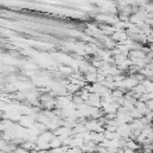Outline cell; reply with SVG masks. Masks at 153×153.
I'll return each mask as SVG.
<instances>
[{
	"label": "cell",
	"mask_w": 153,
	"mask_h": 153,
	"mask_svg": "<svg viewBox=\"0 0 153 153\" xmlns=\"http://www.w3.org/2000/svg\"><path fill=\"white\" fill-rule=\"evenodd\" d=\"M128 57L129 59H145L146 57V54L141 49H135V50H130L129 51Z\"/></svg>",
	"instance_id": "1"
},
{
	"label": "cell",
	"mask_w": 153,
	"mask_h": 153,
	"mask_svg": "<svg viewBox=\"0 0 153 153\" xmlns=\"http://www.w3.org/2000/svg\"><path fill=\"white\" fill-rule=\"evenodd\" d=\"M126 147H128V148H130V149H133V151H137V149L141 148V145H139V143H137L136 141H134V140L128 139V140L126 141Z\"/></svg>",
	"instance_id": "2"
},
{
	"label": "cell",
	"mask_w": 153,
	"mask_h": 153,
	"mask_svg": "<svg viewBox=\"0 0 153 153\" xmlns=\"http://www.w3.org/2000/svg\"><path fill=\"white\" fill-rule=\"evenodd\" d=\"M20 147H22V148H24V149H26V151H31V149L36 148V145H33L31 141H27V142L22 143V146H20Z\"/></svg>",
	"instance_id": "3"
},
{
	"label": "cell",
	"mask_w": 153,
	"mask_h": 153,
	"mask_svg": "<svg viewBox=\"0 0 153 153\" xmlns=\"http://www.w3.org/2000/svg\"><path fill=\"white\" fill-rule=\"evenodd\" d=\"M86 81H88V82L97 81V74L96 73H88V74H86Z\"/></svg>",
	"instance_id": "4"
},
{
	"label": "cell",
	"mask_w": 153,
	"mask_h": 153,
	"mask_svg": "<svg viewBox=\"0 0 153 153\" xmlns=\"http://www.w3.org/2000/svg\"><path fill=\"white\" fill-rule=\"evenodd\" d=\"M67 90H68L71 93H76V92L79 91V86L75 85V84H69V85H67Z\"/></svg>",
	"instance_id": "5"
},
{
	"label": "cell",
	"mask_w": 153,
	"mask_h": 153,
	"mask_svg": "<svg viewBox=\"0 0 153 153\" xmlns=\"http://www.w3.org/2000/svg\"><path fill=\"white\" fill-rule=\"evenodd\" d=\"M146 105L149 111H153V99H149L148 102H146Z\"/></svg>",
	"instance_id": "6"
},
{
	"label": "cell",
	"mask_w": 153,
	"mask_h": 153,
	"mask_svg": "<svg viewBox=\"0 0 153 153\" xmlns=\"http://www.w3.org/2000/svg\"><path fill=\"white\" fill-rule=\"evenodd\" d=\"M123 149V153H135L136 151H133V149H130V148H128V147H124V148H122Z\"/></svg>",
	"instance_id": "7"
},
{
	"label": "cell",
	"mask_w": 153,
	"mask_h": 153,
	"mask_svg": "<svg viewBox=\"0 0 153 153\" xmlns=\"http://www.w3.org/2000/svg\"><path fill=\"white\" fill-rule=\"evenodd\" d=\"M85 153H97V152H85Z\"/></svg>",
	"instance_id": "8"
},
{
	"label": "cell",
	"mask_w": 153,
	"mask_h": 153,
	"mask_svg": "<svg viewBox=\"0 0 153 153\" xmlns=\"http://www.w3.org/2000/svg\"><path fill=\"white\" fill-rule=\"evenodd\" d=\"M146 1H148V0H146Z\"/></svg>",
	"instance_id": "9"
}]
</instances>
